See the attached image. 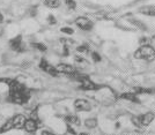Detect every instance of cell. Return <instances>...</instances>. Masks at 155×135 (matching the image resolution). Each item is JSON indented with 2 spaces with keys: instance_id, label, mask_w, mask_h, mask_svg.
I'll list each match as a JSON object with an SVG mask.
<instances>
[{
  "instance_id": "obj_1",
  "label": "cell",
  "mask_w": 155,
  "mask_h": 135,
  "mask_svg": "<svg viewBox=\"0 0 155 135\" xmlns=\"http://www.w3.org/2000/svg\"><path fill=\"white\" fill-rule=\"evenodd\" d=\"M133 57L139 60H153L155 58V49L150 44L140 46L133 54Z\"/></svg>"
},
{
  "instance_id": "obj_2",
  "label": "cell",
  "mask_w": 155,
  "mask_h": 135,
  "mask_svg": "<svg viewBox=\"0 0 155 135\" xmlns=\"http://www.w3.org/2000/svg\"><path fill=\"white\" fill-rule=\"evenodd\" d=\"M73 105H74V109L79 111V112H87V111H91V103L87 99H82V98L75 99Z\"/></svg>"
},
{
  "instance_id": "obj_3",
  "label": "cell",
  "mask_w": 155,
  "mask_h": 135,
  "mask_svg": "<svg viewBox=\"0 0 155 135\" xmlns=\"http://www.w3.org/2000/svg\"><path fill=\"white\" fill-rule=\"evenodd\" d=\"M78 80H79L80 83H81V89H84V90H97L98 89V87H97L96 84L94 83V82H91L87 76L80 75V76H78Z\"/></svg>"
},
{
  "instance_id": "obj_4",
  "label": "cell",
  "mask_w": 155,
  "mask_h": 135,
  "mask_svg": "<svg viewBox=\"0 0 155 135\" xmlns=\"http://www.w3.org/2000/svg\"><path fill=\"white\" fill-rule=\"evenodd\" d=\"M39 67H41L43 71L45 72V73L50 74L51 76H54V77L58 76L59 72L57 71V68H56V67H53V66H51V65H50L49 63H48V61H46L45 59H42V60H41Z\"/></svg>"
},
{
  "instance_id": "obj_5",
  "label": "cell",
  "mask_w": 155,
  "mask_h": 135,
  "mask_svg": "<svg viewBox=\"0 0 155 135\" xmlns=\"http://www.w3.org/2000/svg\"><path fill=\"white\" fill-rule=\"evenodd\" d=\"M75 24H77L80 29L82 30H86V31H89L91 28H93V23L89 19L84 18V16H79L77 20H75Z\"/></svg>"
},
{
  "instance_id": "obj_6",
  "label": "cell",
  "mask_w": 155,
  "mask_h": 135,
  "mask_svg": "<svg viewBox=\"0 0 155 135\" xmlns=\"http://www.w3.org/2000/svg\"><path fill=\"white\" fill-rule=\"evenodd\" d=\"M57 71L59 73H64V74H68V75H73L77 73V69L75 67H73L71 65H67V64H58L56 66Z\"/></svg>"
},
{
  "instance_id": "obj_7",
  "label": "cell",
  "mask_w": 155,
  "mask_h": 135,
  "mask_svg": "<svg viewBox=\"0 0 155 135\" xmlns=\"http://www.w3.org/2000/svg\"><path fill=\"white\" fill-rule=\"evenodd\" d=\"M22 37L21 36H18V37H15V38L11 39L9 40V46L15 50V51H19V52H22L25 51V45L22 44Z\"/></svg>"
},
{
  "instance_id": "obj_8",
  "label": "cell",
  "mask_w": 155,
  "mask_h": 135,
  "mask_svg": "<svg viewBox=\"0 0 155 135\" xmlns=\"http://www.w3.org/2000/svg\"><path fill=\"white\" fill-rule=\"evenodd\" d=\"M26 117L23 114H16L13 118V124H14V128L16 129H22L25 128V125H26Z\"/></svg>"
},
{
  "instance_id": "obj_9",
  "label": "cell",
  "mask_w": 155,
  "mask_h": 135,
  "mask_svg": "<svg viewBox=\"0 0 155 135\" xmlns=\"http://www.w3.org/2000/svg\"><path fill=\"white\" fill-rule=\"evenodd\" d=\"M39 121L37 120H34L31 118H29V119H27L26 121V125H25V129H26L28 133H32V132H36L37 128L39 127Z\"/></svg>"
},
{
  "instance_id": "obj_10",
  "label": "cell",
  "mask_w": 155,
  "mask_h": 135,
  "mask_svg": "<svg viewBox=\"0 0 155 135\" xmlns=\"http://www.w3.org/2000/svg\"><path fill=\"white\" fill-rule=\"evenodd\" d=\"M138 12L146 16H155V5H147L142 6L138 9Z\"/></svg>"
},
{
  "instance_id": "obj_11",
  "label": "cell",
  "mask_w": 155,
  "mask_h": 135,
  "mask_svg": "<svg viewBox=\"0 0 155 135\" xmlns=\"http://www.w3.org/2000/svg\"><path fill=\"white\" fill-rule=\"evenodd\" d=\"M155 119V114L153 112H146L141 114V122H142V127H146V126H149L153 120Z\"/></svg>"
},
{
  "instance_id": "obj_12",
  "label": "cell",
  "mask_w": 155,
  "mask_h": 135,
  "mask_svg": "<svg viewBox=\"0 0 155 135\" xmlns=\"http://www.w3.org/2000/svg\"><path fill=\"white\" fill-rule=\"evenodd\" d=\"M26 91V88L23 84H21L19 81H12L9 84V92H23Z\"/></svg>"
},
{
  "instance_id": "obj_13",
  "label": "cell",
  "mask_w": 155,
  "mask_h": 135,
  "mask_svg": "<svg viewBox=\"0 0 155 135\" xmlns=\"http://www.w3.org/2000/svg\"><path fill=\"white\" fill-rule=\"evenodd\" d=\"M120 98H123L125 101H129V102H132V103H136V104L140 103L139 97H138V95L134 94V92H124V94L120 95Z\"/></svg>"
},
{
  "instance_id": "obj_14",
  "label": "cell",
  "mask_w": 155,
  "mask_h": 135,
  "mask_svg": "<svg viewBox=\"0 0 155 135\" xmlns=\"http://www.w3.org/2000/svg\"><path fill=\"white\" fill-rule=\"evenodd\" d=\"M127 22H129L130 24H132V26H134L137 29H139V30H142V31H145V30H147V26L140 21V20H137V19H130L127 20Z\"/></svg>"
},
{
  "instance_id": "obj_15",
  "label": "cell",
  "mask_w": 155,
  "mask_h": 135,
  "mask_svg": "<svg viewBox=\"0 0 155 135\" xmlns=\"http://www.w3.org/2000/svg\"><path fill=\"white\" fill-rule=\"evenodd\" d=\"M65 121L67 125H79V118L74 114H68V116L65 117Z\"/></svg>"
},
{
  "instance_id": "obj_16",
  "label": "cell",
  "mask_w": 155,
  "mask_h": 135,
  "mask_svg": "<svg viewBox=\"0 0 155 135\" xmlns=\"http://www.w3.org/2000/svg\"><path fill=\"white\" fill-rule=\"evenodd\" d=\"M44 5L49 8H58L60 6V0H44Z\"/></svg>"
},
{
  "instance_id": "obj_17",
  "label": "cell",
  "mask_w": 155,
  "mask_h": 135,
  "mask_svg": "<svg viewBox=\"0 0 155 135\" xmlns=\"http://www.w3.org/2000/svg\"><path fill=\"white\" fill-rule=\"evenodd\" d=\"M84 126L87 127V128H95L97 126V120L95 118H89V119H86L84 120Z\"/></svg>"
},
{
  "instance_id": "obj_18",
  "label": "cell",
  "mask_w": 155,
  "mask_h": 135,
  "mask_svg": "<svg viewBox=\"0 0 155 135\" xmlns=\"http://www.w3.org/2000/svg\"><path fill=\"white\" fill-rule=\"evenodd\" d=\"M131 122H132L134 126L139 127V128H141V127H142L141 116H132V117H131Z\"/></svg>"
},
{
  "instance_id": "obj_19",
  "label": "cell",
  "mask_w": 155,
  "mask_h": 135,
  "mask_svg": "<svg viewBox=\"0 0 155 135\" xmlns=\"http://www.w3.org/2000/svg\"><path fill=\"white\" fill-rule=\"evenodd\" d=\"M12 128H14L13 118H12V119H9L6 124H4V126L1 127V132H8V130H11Z\"/></svg>"
},
{
  "instance_id": "obj_20",
  "label": "cell",
  "mask_w": 155,
  "mask_h": 135,
  "mask_svg": "<svg viewBox=\"0 0 155 135\" xmlns=\"http://www.w3.org/2000/svg\"><path fill=\"white\" fill-rule=\"evenodd\" d=\"M134 91H136L137 95H139V94H152V92H153V90L152 89H148V88H141V87H136V88H134Z\"/></svg>"
},
{
  "instance_id": "obj_21",
  "label": "cell",
  "mask_w": 155,
  "mask_h": 135,
  "mask_svg": "<svg viewBox=\"0 0 155 135\" xmlns=\"http://www.w3.org/2000/svg\"><path fill=\"white\" fill-rule=\"evenodd\" d=\"M31 46L34 49H36V50H38L41 52L46 51V46L44 44H42V43H31Z\"/></svg>"
},
{
  "instance_id": "obj_22",
  "label": "cell",
  "mask_w": 155,
  "mask_h": 135,
  "mask_svg": "<svg viewBox=\"0 0 155 135\" xmlns=\"http://www.w3.org/2000/svg\"><path fill=\"white\" fill-rule=\"evenodd\" d=\"M60 31L63 32V34H66V35H73L74 34V30L72 28H70V27H63L60 29Z\"/></svg>"
},
{
  "instance_id": "obj_23",
  "label": "cell",
  "mask_w": 155,
  "mask_h": 135,
  "mask_svg": "<svg viewBox=\"0 0 155 135\" xmlns=\"http://www.w3.org/2000/svg\"><path fill=\"white\" fill-rule=\"evenodd\" d=\"M91 59H93V61L94 63H100L101 60H102V58H101V56L97 53V52H91Z\"/></svg>"
},
{
  "instance_id": "obj_24",
  "label": "cell",
  "mask_w": 155,
  "mask_h": 135,
  "mask_svg": "<svg viewBox=\"0 0 155 135\" xmlns=\"http://www.w3.org/2000/svg\"><path fill=\"white\" fill-rule=\"evenodd\" d=\"M65 2H66V5L68 8H71V9H75V7H77V2H75V0H65Z\"/></svg>"
},
{
  "instance_id": "obj_25",
  "label": "cell",
  "mask_w": 155,
  "mask_h": 135,
  "mask_svg": "<svg viewBox=\"0 0 155 135\" xmlns=\"http://www.w3.org/2000/svg\"><path fill=\"white\" fill-rule=\"evenodd\" d=\"M149 42H150V40H149L148 37L143 36V37H141V38L139 39V45H140V46H143V45H148Z\"/></svg>"
},
{
  "instance_id": "obj_26",
  "label": "cell",
  "mask_w": 155,
  "mask_h": 135,
  "mask_svg": "<svg viewBox=\"0 0 155 135\" xmlns=\"http://www.w3.org/2000/svg\"><path fill=\"white\" fill-rule=\"evenodd\" d=\"M48 23H49L50 26H53V24H56V23H57V19H56L52 14H50V15L48 16Z\"/></svg>"
},
{
  "instance_id": "obj_27",
  "label": "cell",
  "mask_w": 155,
  "mask_h": 135,
  "mask_svg": "<svg viewBox=\"0 0 155 135\" xmlns=\"http://www.w3.org/2000/svg\"><path fill=\"white\" fill-rule=\"evenodd\" d=\"M88 50V46L87 45H80V46H78L77 47V51L79 53H84V52H87Z\"/></svg>"
},
{
  "instance_id": "obj_28",
  "label": "cell",
  "mask_w": 155,
  "mask_h": 135,
  "mask_svg": "<svg viewBox=\"0 0 155 135\" xmlns=\"http://www.w3.org/2000/svg\"><path fill=\"white\" fill-rule=\"evenodd\" d=\"M30 118H31V119H34V120H37V121H38V116H37V111H36V110H34V111L31 112Z\"/></svg>"
},
{
  "instance_id": "obj_29",
  "label": "cell",
  "mask_w": 155,
  "mask_h": 135,
  "mask_svg": "<svg viewBox=\"0 0 155 135\" xmlns=\"http://www.w3.org/2000/svg\"><path fill=\"white\" fill-rule=\"evenodd\" d=\"M74 60H75L77 63H84V59L82 58V57H80V56H75V57H74Z\"/></svg>"
},
{
  "instance_id": "obj_30",
  "label": "cell",
  "mask_w": 155,
  "mask_h": 135,
  "mask_svg": "<svg viewBox=\"0 0 155 135\" xmlns=\"http://www.w3.org/2000/svg\"><path fill=\"white\" fill-rule=\"evenodd\" d=\"M68 53H70V52H68V46H67V45H65L64 46V53H63V54L66 57V56H68Z\"/></svg>"
},
{
  "instance_id": "obj_31",
  "label": "cell",
  "mask_w": 155,
  "mask_h": 135,
  "mask_svg": "<svg viewBox=\"0 0 155 135\" xmlns=\"http://www.w3.org/2000/svg\"><path fill=\"white\" fill-rule=\"evenodd\" d=\"M41 135H54V134L51 133V132H49V130H42V132H41Z\"/></svg>"
},
{
  "instance_id": "obj_32",
  "label": "cell",
  "mask_w": 155,
  "mask_h": 135,
  "mask_svg": "<svg viewBox=\"0 0 155 135\" xmlns=\"http://www.w3.org/2000/svg\"><path fill=\"white\" fill-rule=\"evenodd\" d=\"M2 19H4V18H2V14L0 13V23H1V22H2Z\"/></svg>"
},
{
  "instance_id": "obj_33",
  "label": "cell",
  "mask_w": 155,
  "mask_h": 135,
  "mask_svg": "<svg viewBox=\"0 0 155 135\" xmlns=\"http://www.w3.org/2000/svg\"><path fill=\"white\" fill-rule=\"evenodd\" d=\"M79 135H87V133H80Z\"/></svg>"
}]
</instances>
